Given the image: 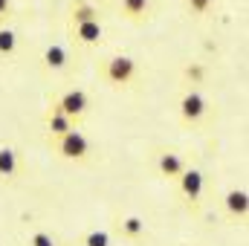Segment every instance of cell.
<instances>
[{"instance_id":"6da1fadb","label":"cell","mask_w":249,"mask_h":246,"mask_svg":"<svg viewBox=\"0 0 249 246\" xmlns=\"http://www.w3.org/2000/svg\"><path fill=\"white\" fill-rule=\"evenodd\" d=\"M99 75H102V81L107 87H116V90L119 87H130L136 81V75H139V64L130 55H110V58L102 61Z\"/></svg>"},{"instance_id":"7a4b0ae2","label":"cell","mask_w":249,"mask_h":246,"mask_svg":"<svg viewBox=\"0 0 249 246\" xmlns=\"http://www.w3.org/2000/svg\"><path fill=\"white\" fill-rule=\"evenodd\" d=\"M53 151L61 157V159H67V162H84L87 157H90V139L81 133V130H67V133H61V136H55L53 139Z\"/></svg>"},{"instance_id":"3957f363","label":"cell","mask_w":249,"mask_h":246,"mask_svg":"<svg viewBox=\"0 0 249 246\" xmlns=\"http://www.w3.org/2000/svg\"><path fill=\"white\" fill-rule=\"evenodd\" d=\"M53 110H58V113H64V116H70L72 122H78V119H84L87 110H90V96H87L84 90H78V87L64 90L61 96L53 102Z\"/></svg>"},{"instance_id":"277c9868","label":"cell","mask_w":249,"mask_h":246,"mask_svg":"<svg viewBox=\"0 0 249 246\" xmlns=\"http://www.w3.org/2000/svg\"><path fill=\"white\" fill-rule=\"evenodd\" d=\"M177 110H180L183 124L194 127V124H200L203 119H206V113H209V102L203 99V93H197V90H186V93L180 96V102H177Z\"/></svg>"},{"instance_id":"5b68a950","label":"cell","mask_w":249,"mask_h":246,"mask_svg":"<svg viewBox=\"0 0 249 246\" xmlns=\"http://www.w3.org/2000/svg\"><path fill=\"white\" fill-rule=\"evenodd\" d=\"M177 185H180V194H183V200H186L188 206L197 211L200 209V197H203V185H206V177H203V171L200 168H188L177 177Z\"/></svg>"},{"instance_id":"8992f818","label":"cell","mask_w":249,"mask_h":246,"mask_svg":"<svg viewBox=\"0 0 249 246\" xmlns=\"http://www.w3.org/2000/svg\"><path fill=\"white\" fill-rule=\"evenodd\" d=\"M223 209L232 223H244L249 217V194L247 188H229L223 194Z\"/></svg>"},{"instance_id":"52a82bcc","label":"cell","mask_w":249,"mask_h":246,"mask_svg":"<svg viewBox=\"0 0 249 246\" xmlns=\"http://www.w3.org/2000/svg\"><path fill=\"white\" fill-rule=\"evenodd\" d=\"M70 29H72V38H75L78 44H84V47H96V44H102V38H105V29H102L99 18H93V20H81V23H72Z\"/></svg>"},{"instance_id":"ba28073f","label":"cell","mask_w":249,"mask_h":246,"mask_svg":"<svg viewBox=\"0 0 249 246\" xmlns=\"http://www.w3.org/2000/svg\"><path fill=\"white\" fill-rule=\"evenodd\" d=\"M157 171H160V177H165V180H177V177L186 171L183 154H177V151H162V154L157 157Z\"/></svg>"},{"instance_id":"9c48e42d","label":"cell","mask_w":249,"mask_h":246,"mask_svg":"<svg viewBox=\"0 0 249 246\" xmlns=\"http://www.w3.org/2000/svg\"><path fill=\"white\" fill-rule=\"evenodd\" d=\"M119 235H122L124 241H130V244H139L145 235H148V229H145V220L139 217V214H127L119 220Z\"/></svg>"},{"instance_id":"30bf717a","label":"cell","mask_w":249,"mask_h":246,"mask_svg":"<svg viewBox=\"0 0 249 246\" xmlns=\"http://www.w3.org/2000/svg\"><path fill=\"white\" fill-rule=\"evenodd\" d=\"M20 174V154L15 148H0V180H15Z\"/></svg>"},{"instance_id":"8fae6325","label":"cell","mask_w":249,"mask_h":246,"mask_svg":"<svg viewBox=\"0 0 249 246\" xmlns=\"http://www.w3.org/2000/svg\"><path fill=\"white\" fill-rule=\"evenodd\" d=\"M119 12H122L124 20H145L151 15V0H119Z\"/></svg>"},{"instance_id":"7c38bea8","label":"cell","mask_w":249,"mask_h":246,"mask_svg":"<svg viewBox=\"0 0 249 246\" xmlns=\"http://www.w3.org/2000/svg\"><path fill=\"white\" fill-rule=\"evenodd\" d=\"M70 61V53L64 50L61 44H50L47 50H44V55H41V64H44V70H53V72H58L64 70Z\"/></svg>"},{"instance_id":"4fadbf2b","label":"cell","mask_w":249,"mask_h":246,"mask_svg":"<svg viewBox=\"0 0 249 246\" xmlns=\"http://www.w3.org/2000/svg\"><path fill=\"white\" fill-rule=\"evenodd\" d=\"M75 127V122L70 119V116H64V113H58V110H47V133H50V139H55V136H61V133H67V130H72Z\"/></svg>"},{"instance_id":"5bb4252c","label":"cell","mask_w":249,"mask_h":246,"mask_svg":"<svg viewBox=\"0 0 249 246\" xmlns=\"http://www.w3.org/2000/svg\"><path fill=\"white\" fill-rule=\"evenodd\" d=\"M93 18H99L96 6H93V3H87V0H75L72 15H70V26H72V23H81V20H93Z\"/></svg>"},{"instance_id":"9a60e30c","label":"cell","mask_w":249,"mask_h":246,"mask_svg":"<svg viewBox=\"0 0 249 246\" xmlns=\"http://www.w3.org/2000/svg\"><path fill=\"white\" fill-rule=\"evenodd\" d=\"M15 53H18V35L3 23V26H0V55H3V58H12Z\"/></svg>"},{"instance_id":"2e32d148","label":"cell","mask_w":249,"mask_h":246,"mask_svg":"<svg viewBox=\"0 0 249 246\" xmlns=\"http://www.w3.org/2000/svg\"><path fill=\"white\" fill-rule=\"evenodd\" d=\"M81 246H113V241H110L107 232H102V229H90V232L81 235Z\"/></svg>"},{"instance_id":"e0dca14e","label":"cell","mask_w":249,"mask_h":246,"mask_svg":"<svg viewBox=\"0 0 249 246\" xmlns=\"http://www.w3.org/2000/svg\"><path fill=\"white\" fill-rule=\"evenodd\" d=\"M212 6H214V0H186L188 15H194V18H206L212 12Z\"/></svg>"},{"instance_id":"ac0fdd59","label":"cell","mask_w":249,"mask_h":246,"mask_svg":"<svg viewBox=\"0 0 249 246\" xmlns=\"http://www.w3.org/2000/svg\"><path fill=\"white\" fill-rule=\"evenodd\" d=\"M183 72H186V78L191 84H200V81L206 78V67H200V64H188Z\"/></svg>"},{"instance_id":"d6986e66","label":"cell","mask_w":249,"mask_h":246,"mask_svg":"<svg viewBox=\"0 0 249 246\" xmlns=\"http://www.w3.org/2000/svg\"><path fill=\"white\" fill-rule=\"evenodd\" d=\"M29 246H58V244H55V238L50 232H32L29 235Z\"/></svg>"},{"instance_id":"ffe728a7","label":"cell","mask_w":249,"mask_h":246,"mask_svg":"<svg viewBox=\"0 0 249 246\" xmlns=\"http://www.w3.org/2000/svg\"><path fill=\"white\" fill-rule=\"evenodd\" d=\"M9 15H12V0H0V26L9 20Z\"/></svg>"}]
</instances>
